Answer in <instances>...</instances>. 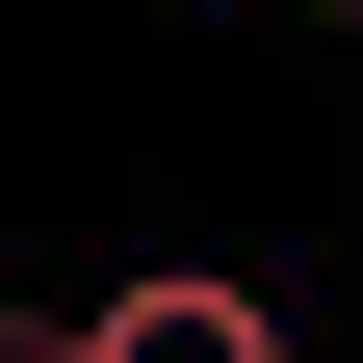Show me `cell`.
Wrapping results in <instances>:
<instances>
[{
	"instance_id": "obj_1",
	"label": "cell",
	"mask_w": 363,
	"mask_h": 363,
	"mask_svg": "<svg viewBox=\"0 0 363 363\" xmlns=\"http://www.w3.org/2000/svg\"><path fill=\"white\" fill-rule=\"evenodd\" d=\"M52 363H286V286H234V259H130V286L52 311Z\"/></svg>"
},
{
	"instance_id": "obj_2",
	"label": "cell",
	"mask_w": 363,
	"mask_h": 363,
	"mask_svg": "<svg viewBox=\"0 0 363 363\" xmlns=\"http://www.w3.org/2000/svg\"><path fill=\"white\" fill-rule=\"evenodd\" d=\"M286 26H363V0H286Z\"/></svg>"
}]
</instances>
